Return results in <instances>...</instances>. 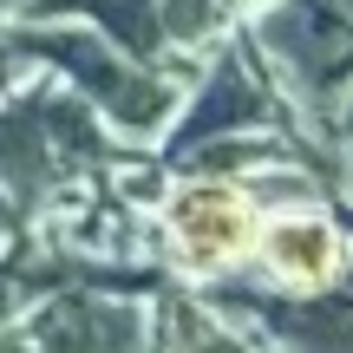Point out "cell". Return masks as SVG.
Returning <instances> with one entry per match:
<instances>
[{
  "label": "cell",
  "mask_w": 353,
  "mask_h": 353,
  "mask_svg": "<svg viewBox=\"0 0 353 353\" xmlns=\"http://www.w3.org/2000/svg\"><path fill=\"white\" fill-rule=\"evenodd\" d=\"M99 151L105 144L92 118L52 92H33L0 118V183H13L20 196H39V183H52L65 164H92Z\"/></svg>",
  "instance_id": "1"
},
{
  "label": "cell",
  "mask_w": 353,
  "mask_h": 353,
  "mask_svg": "<svg viewBox=\"0 0 353 353\" xmlns=\"http://www.w3.org/2000/svg\"><path fill=\"white\" fill-rule=\"evenodd\" d=\"M262 46L294 72V85L327 99L353 79V0H281L262 20Z\"/></svg>",
  "instance_id": "2"
},
{
  "label": "cell",
  "mask_w": 353,
  "mask_h": 353,
  "mask_svg": "<svg viewBox=\"0 0 353 353\" xmlns=\"http://www.w3.org/2000/svg\"><path fill=\"white\" fill-rule=\"evenodd\" d=\"M20 46L39 52V59H52V65H65L125 131H157L170 118V105H176L170 85H157V79H144V72H125L92 33H26Z\"/></svg>",
  "instance_id": "3"
},
{
  "label": "cell",
  "mask_w": 353,
  "mask_h": 353,
  "mask_svg": "<svg viewBox=\"0 0 353 353\" xmlns=\"http://www.w3.org/2000/svg\"><path fill=\"white\" fill-rule=\"evenodd\" d=\"M170 334L183 341V353H249V347L236 341V334L210 327V321H203L196 307H176V314H170Z\"/></svg>",
  "instance_id": "11"
},
{
  "label": "cell",
  "mask_w": 353,
  "mask_h": 353,
  "mask_svg": "<svg viewBox=\"0 0 353 353\" xmlns=\"http://www.w3.org/2000/svg\"><path fill=\"white\" fill-rule=\"evenodd\" d=\"M164 223H170L176 249H183V262L216 268V262H229V255L249 249V236H255V203H249V190H242V183H183L170 196Z\"/></svg>",
  "instance_id": "4"
},
{
  "label": "cell",
  "mask_w": 353,
  "mask_h": 353,
  "mask_svg": "<svg viewBox=\"0 0 353 353\" xmlns=\"http://www.w3.org/2000/svg\"><path fill=\"white\" fill-rule=\"evenodd\" d=\"M7 7H13V0H0V13H7Z\"/></svg>",
  "instance_id": "14"
},
{
  "label": "cell",
  "mask_w": 353,
  "mask_h": 353,
  "mask_svg": "<svg viewBox=\"0 0 353 353\" xmlns=\"http://www.w3.org/2000/svg\"><path fill=\"white\" fill-rule=\"evenodd\" d=\"M262 118H268V92L255 85L242 65H223V72L203 85V105L183 118V131H176V157L216 144L223 131H249V125H262Z\"/></svg>",
  "instance_id": "7"
},
{
  "label": "cell",
  "mask_w": 353,
  "mask_h": 353,
  "mask_svg": "<svg viewBox=\"0 0 353 353\" xmlns=\"http://www.w3.org/2000/svg\"><path fill=\"white\" fill-rule=\"evenodd\" d=\"M262 262L288 288H321V281L341 275V229L321 223V216H281L262 236Z\"/></svg>",
  "instance_id": "6"
},
{
  "label": "cell",
  "mask_w": 353,
  "mask_h": 353,
  "mask_svg": "<svg viewBox=\"0 0 353 353\" xmlns=\"http://www.w3.org/2000/svg\"><path fill=\"white\" fill-rule=\"evenodd\" d=\"M138 341L144 321L125 301H99V294H59L33 321V353H138Z\"/></svg>",
  "instance_id": "5"
},
{
  "label": "cell",
  "mask_w": 353,
  "mask_h": 353,
  "mask_svg": "<svg viewBox=\"0 0 353 353\" xmlns=\"http://www.w3.org/2000/svg\"><path fill=\"white\" fill-rule=\"evenodd\" d=\"M7 223H13V210H7V203H0V229H7Z\"/></svg>",
  "instance_id": "13"
},
{
  "label": "cell",
  "mask_w": 353,
  "mask_h": 353,
  "mask_svg": "<svg viewBox=\"0 0 353 353\" xmlns=\"http://www.w3.org/2000/svg\"><path fill=\"white\" fill-rule=\"evenodd\" d=\"M216 20H223L216 0H157V33H170V39H203Z\"/></svg>",
  "instance_id": "10"
},
{
  "label": "cell",
  "mask_w": 353,
  "mask_h": 353,
  "mask_svg": "<svg viewBox=\"0 0 353 353\" xmlns=\"http://www.w3.org/2000/svg\"><path fill=\"white\" fill-rule=\"evenodd\" d=\"M65 7L105 20V33L125 52H151L157 46V0H33V13H65Z\"/></svg>",
  "instance_id": "9"
},
{
  "label": "cell",
  "mask_w": 353,
  "mask_h": 353,
  "mask_svg": "<svg viewBox=\"0 0 353 353\" xmlns=\"http://www.w3.org/2000/svg\"><path fill=\"white\" fill-rule=\"evenodd\" d=\"M262 321L294 353H353V294H314V301L262 307Z\"/></svg>",
  "instance_id": "8"
},
{
  "label": "cell",
  "mask_w": 353,
  "mask_h": 353,
  "mask_svg": "<svg viewBox=\"0 0 353 353\" xmlns=\"http://www.w3.org/2000/svg\"><path fill=\"white\" fill-rule=\"evenodd\" d=\"M7 301H13V294H7V275H0V314H7Z\"/></svg>",
  "instance_id": "12"
}]
</instances>
